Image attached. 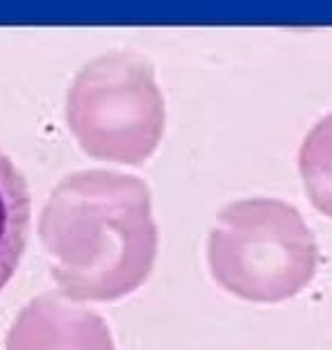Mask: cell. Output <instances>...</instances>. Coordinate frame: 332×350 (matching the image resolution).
Returning <instances> with one entry per match:
<instances>
[{
  "instance_id": "obj_4",
  "label": "cell",
  "mask_w": 332,
  "mask_h": 350,
  "mask_svg": "<svg viewBox=\"0 0 332 350\" xmlns=\"http://www.w3.org/2000/svg\"><path fill=\"white\" fill-rule=\"evenodd\" d=\"M3 350H116L101 314L58 293L30 300L7 332Z\"/></svg>"
},
{
  "instance_id": "obj_5",
  "label": "cell",
  "mask_w": 332,
  "mask_h": 350,
  "mask_svg": "<svg viewBox=\"0 0 332 350\" xmlns=\"http://www.w3.org/2000/svg\"><path fill=\"white\" fill-rule=\"evenodd\" d=\"M30 230V191L25 178L0 150V289L18 269Z\"/></svg>"
},
{
  "instance_id": "obj_1",
  "label": "cell",
  "mask_w": 332,
  "mask_h": 350,
  "mask_svg": "<svg viewBox=\"0 0 332 350\" xmlns=\"http://www.w3.org/2000/svg\"><path fill=\"white\" fill-rule=\"evenodd\" d=\"M51 275L73 303H112L151 278L157 226L151 189L128 173L91 169L66 175L39 216Z\"/></svg>"
},
{
  "instance_id": "obj_6",
  "label": "cell",
  "mask_w": 332,
  "mask_h": 350,
  "mask_svg": "<svg viewBox=\"0 0 332 350\" xmlns=\"http://www.w3.org/2000/svg\"><path fill=\"white\" fill-rule=\"evenodd\" d=\"M298 171L312 207L332 219V114L316 121L303 139Z\"/></svg>"
},
{
  "instance_id": "obj_3",
  "label": "cell",
  "mask_w": 332,
  "mask_h": 350,
  "mask_svg": "<svg viewBox=\"0 0 332 350\" xmlns=\"http://www.w3.org/2000/svg\"><path fill=\"white\" fill-rule=\"evenodd\" d=\"M66 123L89 157L144 164L166 128V103L151 62L132 51L87 62L68 87Z\"/></svg>"
},
{
  "instance_id": "obj_2",
  "label": "cell",
  "mask_w": 332,
  "mask_h": 350,
  "mask_svg": "<svg viewBox=\"0 0 332 350\" xmlns=\"http://www.w3.org/2000/svg\"><path fill=\"white\" fill-rule=\"evenodd\" d=\"M216 284L248 303H282L312 282L319 243L298 209L275 198L225 205L207 241Z\"/></svg>"
}]
</instances>
